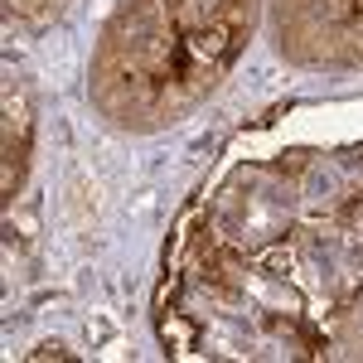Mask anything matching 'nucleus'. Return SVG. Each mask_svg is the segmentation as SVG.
Returning <instances> with one entry per match:
<instances>
[{
	"mask_svg": "<svg viewBox=\"0 0 363 363\" xmlns=\"http://www.w3.org/2000/svg\"><path fill=\"white\" fill-rule=\"evenodd\" d=\"M25 150H29V112L10 102V126H5V194H15L20 174H25Z\"/></svg>",
	"mask_w": 363,
	"mask_h": 363,
	"instance_id": "obj_2",
	"label": "nucleus"
},
{
	"mask_svg": "<svg viewBox=\"0 0 363 363\" xmlns=\"http://www.w3.org/2000/svg\"><path fill=\"white\" fill-rule=\"evenodd\" d=\"M247 29V0H136L116 29V49H126L116 83L136 97L174 112L199 97L223 73Z\"/></svg>",
	"mask_w": 363,
	"mask_h": 363,
	"instance_id": "obj_1",
	"label": "nucleus"
}]
</instances>
